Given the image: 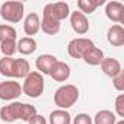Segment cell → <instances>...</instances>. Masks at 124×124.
Instances as JSON below:
<instances>
[{
    "mask_svg": "<svg viewBox=\"0 0 124 124\" xmlns=\"http://www.w3.org/2000/svg\"><path fill=\"white\" fill-rule=\"evenodd\" d=\"M57 63V58L51 54H42L37 58L35 61V66L39 70V73L42 75H50V70L53 69V66Z\"/></svg>",
    "mask_w": 124,
    "mask_h": 124,
    "instance_id": "14",
    "label": "cell"
},
{
    "mask_svg": "<svg viewBox=\"0 0 124 124\" xmlns=\"http://www.w3.org/2000/svg\"><path fill=\"white\" fill-rule=\"evenodd\" d=\"M35 115H37V108L34 105L23 102H12L0 109V118L5 123H13L16 120H23L29 123Z\"/></svg>",
    "mask_w": 124,
    "mask_h": 124,
    "instance_id": "1",
    "label": "cell"
},
{
    "mask_svg": "<svg viewBox=\"0 0 124 124\" xmlns=\"http://www.w3.org/2000/svg\"><path fill=\"white\" fill-rule=\"evenodd\" d=\"M50 76L55 80V82H66L70 76V67L69 64H66L64 61H58L53 66V69L50 70Z\"/></svg>",
    "mask_w": 124,
    "mask_h": 124,
    "instance_id": "11",
    "label": "cell"
},
{
    "mask_svg": "<svg viewBox=\"0 0 124 124\" xmlns=\"http://www.w3.org/2000/svg\"><path fill=\"white\" fill-rule=\"evenodd\" d=\"M9 38H16V29L10 25H0V42Z\"/></svg>",
    "mask_w": 124,
    "mask_h": 124,
    "instance_id": "23",
    "label": "cell"
},
{
    "mask_svg": "<svg viewBox=\"0 0 124 124\" xmlns=\"http://www.w3.org/2000/svg\"><path fill=\"white\" fill-rule=\"evenodd\" d=\"M95 124H115L117 123V117L112 111H108V109H102V111H98L96 115H95Z\"/></svg>",
    "mask_w": 124,
    "mask_h": 124,
    "instance_id": "21",
    "label": "cell"
},
{
    "mask_svg": "<svg viewBox=\"0 0 124 124\" xmlns=\"http://www.w3.org/2000/svg\"><path fill=\"white\" fill-rule=\"evenodd\" d=\"M95 44L89 38H75L67 45V53L73 58H82V55Z\"/></svg>",
    "mask_w": 124,
    "mask_h": 124,
    "instance_id": "6",
    "label": "cell"
},
{
    "mask_svg": "<svg viewBox=\"0 0 124 124\" xmlns=\"http://www.w3.org/2000/svg\"><path fill=\"white\" fill-rule=\"evenodd\" d=\"M73 124H92V118L88 114H78L73 120Z\"/></svg>",
    "mask_w": 124,
    "mask_h": 124,
    "instance_id": "26",
    "label": "cell"
},
{
    "mask_svg": "<svg viewBox=\"0 0 124 124\" xmlns=\"http://www.w3.org/2000/svg\"><path fill=\"white\" fill-rule=\"evenodd\" d=\"M72 117L66 109H55L50 114V124H70Z\"/></svg>",
    "mask_w": 124,
    "mask_h": 124,
    "instance_id": "20",
    "label": "cell"
},
{
    "mask_svg": "<svg viewBox=\"0 0 124 124\" xmlns=\"http://www.w3.org/2000/svg\"><path fill=\"white\" fill-rule=\"evenodd\" d=\"M112 83H114V88L117 91H120V92L124 91V75H123V70L115 78H112Z\"/></svg>",
    "mask_w": 124,
    "mask_h": 124,
    "instance_id": "25",
    "label": "cell"
},
{
    "mask_svg": "<svg viewBox=\"0 0 124 124\" xmlns=\"http://www.w3.org/2000/svg\"><path fill=\"white\" fill-rule=\"evenodd\" d=\"M105 2L104 0H79L78 2V8H79V12H82L85 16L86 15H91L95 12V9L101 5H104Z\"/></svg>",
    "mask_w": 124,
    "mask_h": 124,
    "instance_id": "19",
    "label": "cell"
},
{
    "mask_svg": "<svg viewBox=\"0 0 124 124\" xmlns=\"http://www.w3.org/2000/svg\"><path fill=\"white\" fill-rule=\"evenodd\" d=\"M82 58H83V61L86 64H89V66H98V64H101L102 63V60L105 58L104 57V53H102V50L101 48H98V47H91L83 55H82Z\"/></svg>",
    "mask_w": 124,
    "mask_h": 124,
    "instance_id": "15",
    "label": "cell"
},
{
    "mask_svg": "<svg viewBox=\"0 0 124 124\" xmlns=\"http://www.w3.org/2000/svg\"><path fill=\"white\" fill-rule=\"evenodd\" d=\"M79 99V91L75 85H63L54 93V102L60 109L70 108Z\"/></svg>",
    "mask_w": 124,
    "mask_h": 124,
    "instance_id": "3",
    "label": "cell"
},
{
    "mask_svg": "<svg viewBox=\"0 0 124 124\" xmlns=\"http://www.w3.org/2000/svg\"><path fill=\"white\" fill-rule=\"evenodd\" d=\"M44 10H47L55 21H63L69 16L70 10H69V5L64 2H57V3H48L45 5Z\"/></svg>",
    "mask_w": 124,
    "mask_h": 124,
    "instance_id": "8",
    "label": "cell"
},
{
    "mask_svg": "<svg viewBox=\"0 0 124 124\" xmlns=\"http://www.w3.org/2000/svg\"><path fill=\"white\" fill-rule=\"evenodd\" d=\"M29 124H47V121H45V118L42 117V115H35L31 121H29Z\"/></svg>",
    "mask_w": 124,
    "mask_h": 124,
    "instance_id": "27",
    "label": "cell"
},
{
    "mask_svg": "<svg viewBox=\"0 0 124 124\" xmlns=\"http://www.w3.org/2000/svg\"><path fill=\"white\" fill-rule=\"evenodd\" d=\"M39 28H42V32H45L47 35H54V34H57L60 31V22L55 21L47 10H44L42 22H41Z\"/></svg>",
    "mask_w": 124,
    "mask_h": 124,
    "instance_id": "12",
    "label": "cell"
},
{
    "mask_svg": "<svg viewBox=\"0 0 124 124\" xmlns=\"http://www.w3.org/2000/svg\"><path fill=\"white\" fill-rule=\"evenodd\" d=\"M39 25H41V21H39V16L37 13H29L26 18H25V22H23V31L26 35H35L38 31H39Z\"/></svg>",
    "mask_w": 124,
    "mask_h": 124,
    "instance_id": "17",
    "label": "cell"
},
{
    "mask_svg": "<svg viewBox=\"0 0 124 124\" xmlns=\"http://www.w3.org/2000/svg\"><path fill=\"white\" fill-rule=\"evenodd\" d=\"M70 25H72L73 31L76 34H79V35H83V34H86L89 31V22H88L86 16L82 12H79V10L72 12V15H70Z\"/></svg>",
    "mask_w": 124,
    "mask_h": 124,
    "instance_id": "9",
    "label": "cell"
},
{
    "mask_svg": "<svg viewBox=\"0 0 124 124\" xmlns=\"http://www.w3.org/2000/svg\"><path fill=\"white\" fill-rule=\"evenodd\" d=\"M115 124H124V120H120L118 123H115Z\"/></svg>",
    "mask_w": 124,
    "mask_h": 124,
    "instance_id": "28",
    "label": "cell"
},
{
    "mask_svg": "<svg viewBox=\"0 0 124 124\" xmlns=\"http://www.w3.org/2000/svg\"><path fill=\"white\" fill-rule=\"evenodd\" d=\"M107 39L114 47H121L124 44V28L121 25H112L107 32Z\"/></svg>",
    "mask_w": 124,
    "mask_h": 124,
    "instance_id": "13",
    "label": "cell"
},
{
    "mask_svg": "<svg viewBox=\"0 0 124 124\" xmlns=\"http://www.w3.org/2000/svg\"><path fill=\"white\" fill-rule=\"evenodd\" d=\"M44 92V78L39 72H29L23 80L22 93L28 95L29 98H38Z\"/></svg>",
    "mask_w": 124,
    "mask_h": 124,
    "instance_id": "4",
    "label": "cell"
},
{
    "mask_svg": "<svg viewBox=\"0 0 124 124\" xmlns=\"http://www.w3.org/2000/svg\"><path fill=\"white\" fill-rule=\"evenodd\" d=\"M105 15L108 19H111L112 22H117V25L120 22H123V16H124V5L120 2H108L105 6Z\"/></svg>",
    "mask_w": 124,
    "mask_h": 124,
    "instance_id": "10",
    "label": "cell"
},
{
    "mask_svg": "<svg viewBox=\"0 0 124 124\" xmlns=\"http://www.w3.org/2000/svg\"><path fill=\"white\" fill-rule=\"evenodd\" d=\"M115 112L118 117H124V95L120 93L115 99Z\"/></svg>",
    "mask_w": 124,
    "mask_h": 124,
    "instance_id": "24",
    "label": "cell"
},
{
    "mask_svg": "<svg viewBox=\"0 0 124 124\" xmlns=\"http://www.w3.org/2000/svg\"><path fill=\"white\" fill-rule=\"evenodd\" d=\"M0 50L5 54V57H12L18 50H16V38H9L0 42Z\"/></svg>",
    "mask_w": 124,
    "mask_h": 124,
    "instance_id": "22",
    "label": "cell"
},
{
    "mask_svg": "<svg viewBox=\"0 0 124 124\" xmlns=\"http://www.w3.org/2000/svg\"><path fill=\"white\" fill-rule=\"evenodd\" d=\"M0 16L10 23L21 22L23 18V3L22 2H5L0 8Z\"/></svg>",
    "mask_w": 124,
    "mask_h": 124,
    "instance_id": "5",
    "label": "cell"
},
{
    "mask_svg": "<svg viewBox=\"0 0 124 124\" xmlns=\"http://www.w3.org/2000/svg\"><path fill=\"white\" fill-rule=\"evenodd\" d=\"M101 69L102 72L109 76V78H115L120 72H121V64L117 58H112V57H108V58H104L102 63H101Z\"/></svg>",
    "mask_w": 124,
    "mask_h": 124,
    "instance_id": "16",
    "label": "cell"
},
{
    "mask_svg": "<svg viewBox=\"0 0 124 124\" xmlns=\"http://www.w3.org/2000/svg\"><path fill=\"white\" fill-rule=\"evenodd\" d=\"M16 50L23 54V55H29L32 53H35L37 50V41L32 37H23L16 42Z\"/></svg>",
    "mask_w": 124,
    "mask_h": 124,
    "instance_id": "18",
    "label": "cell"
},
{
    "mask_svg": "<svg viewBox=\"0 0 124 124\" xmlns=\"http://www.w3.org/2000/svg\"><path fill=\"white\" fill-rule=\"evenodd\" d=\"M31 72V66L25 58H0V73L6 78H26Z\"/></svg>",
    "mask_w": 124,
    "mask_h": 124,
    "instance_id": "2",
    "label": "cell"
},
{
    "mask_svg": "<svg viewBox=\"0 0 124 124\" xmlns=\"http://www.w3.org/2000/svg\"><path fill=\"white\" fill-rule=\"evenodd\" d=\"M22 95V86L19 82L15 80H5L0 82V99L3 101H12Z\"/></svg>",
    "mask_w": 124,
    "mask_h": 124,
    "instance_id": "7",
    "label": "cell"
}]
</instances>
